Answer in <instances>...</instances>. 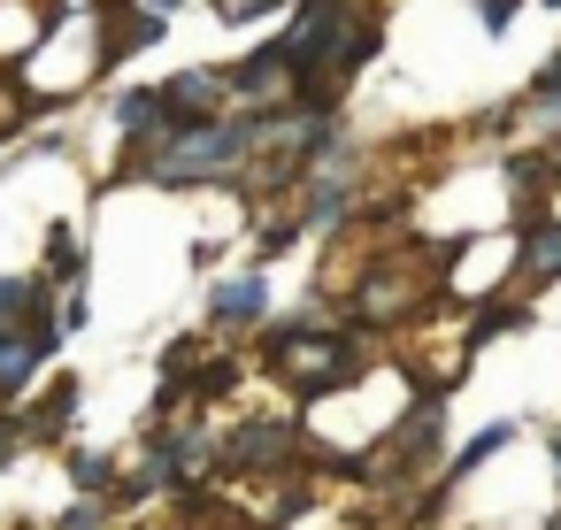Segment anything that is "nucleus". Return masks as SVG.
<instances>
[{
	"instance_id": "nucleus-19",
	"label": "nucleus",
	"mask_w": 561,
	"mask_h": 530,
	"mask_svg": "<svg viewBox=\"0 0 561 530\" xmlns=\"http://www.w3.org/2000/svg\"><path fill=\"white\" fill-rule=\"evenodd\" d=\"M546 9H561V0H546Z\"/></svg>"
},
{
	"instance_id": "nucleus-8",
	"label": "nucleus",
	"mask_w": 561,
	"mask_h": 530,
	"mask_svg": "<svg viewBox=\"0 0 561 530\" xmlns=\"http://www.w3.org/2000/svg\"><path fill=\"white\" fill-rule=\"evenodd\" d=\"M116 124H124V131H154V124H170V116H162V93H147V85L124 93V101H116Z\"/></svg>"
},
{
	"instance_id": "nucleus-16",
	"label": "nucleus",
	"mask_w": 561,
	"mask_h": 530,
	"mask_svg": "<svg viewBox=\"0 0 561 530\" xmlns=\"http://www.w3.org/2000/svg\"><path fill=\"white\" fill-rule=\"evenodd\" d=\"M262 9H277V0H224V16H231V24H247V16H262Z\"/></svg>"
},
{
	"instance_id": "nucleus-5",
	"label": "nucleus",
	"mask_w": 561,
	"mask_h": 530,
	"mask_svg": "<svg viewBox=\"0 0 561 530\" xmlns=\"http://www.w3.org/2000/svg\"><path fill=\"white\" fill-rule=\"evenodd\" d=\"M154 39H162V16H154V9H131L124 32H116V24L101 32V62H124V55H139V47H154Z\"/></svg>"
},
{
	"instance_id": "nucleus-11",
	"label": "nucleus",
	"mask_w": 561,
	"mask_h": 530,
	"mask_svg": "<svg viewBox=\"0 0 561 530\" xmlns=\"http://www.w3.org/2000/svg\"><path fill=\"white\" fill-rule=\"evenodd\" d=\"M70 415H78V384H70V377H62V384H55V400H47V407H39V430H62V423H70Z\"/></svg>"
},
{
	"instance_id": "nucleus-17",
	"label": "nucleus",
	"mask_w": 561,
	"mask_h": 530,
	"mask_svg": "<svg viewBox=\"0 0 561 530\" xmlns=\"http://www.w3.org/2000/svg\"><path fill=\"white\" fill-rule=\"evenodd\" d=\"M16 446H24V430H16L9 415H0V469H9V461H16Z\"/></svg>"
},
{
	"instance_id": "nucleus-10",
	"label": "nucleus",
	"mask_w": 561,
	"mask_h": 530,
	"mask_svg": "<svg viewBox=\"0 0 561 530\" xmlns=\"http://www.w3.org/2000/svg\"><path fill=\"white\" fill-rule=\"evenodd\" d=\"M70 476H78L85 492H108V484H116V461H108V453H78V461H70Z\"/></svg>"
},
{
	"instance_id": "nucleus-13",
	"label": "nucleus",
	"mask_w": 561,
	"mask_h": 530,
	"mask_svg": "<svg viewBox=\"0 0 561 530\" xmlns=\"http://www.w3.org/2000/svg\"><path fill=\"white\" fill-rule=\"evenodd\" d=\"M530 101H538V116H561V62L538 78V93H530Z\"/></svg>"
},
{
	"instance_id": "nucleus-7",
	"label": "nucleus",
	"mask_w": 561,
	"mask_h": 530,
	"mask_svg": "<svg viewBox=\"0 0 561 530\" xmlns=\"http://www.w3.org/2000/svg\"><path fill=\"white\" fill-rule=\"evenodd\" d=\"M346 193H354V177H346V170H331V177H323V185L300 200V231H323V223H339V216H346Z\"/></svg>"
},
{
	"instance_id": "nucleus-1",
	"label": "nucleus",
	"mask_w": 561,
	"mask_h": 530,
	"mask_svg": "<svg viewBox=\"0 0 561 530\" xmlns=\"http://www.w3.org/2000/svg\"><path fill=\"white\" fill-rule=\"evenodd\" d=\"M285 116H239V124H201V131H178L170 139V154L154 162V177L162 185H201V177H224V170H239L270 131H277Z\"/></svg>"
},
{
	"instance_id": "nucleus-9",
	"label": "nucleus",
	"mask_w": 561,
	"mask_h": 530,
	"mask_svg": "<svg viewBox=\"0 0 561 530\" xmlns=\"http://www.w3.org/2000/svg\"><path fill=\"white\" fill-rule=\"evenodd\" d=\"M32 308H39V285L32 277H0V331H16Z\"/></svg>"
},
{
	"instance_id": "nucleus-3",
	"label": "nucleus",
	"mask_w": 561,
	"mask_h": 530,
	"mask_svg": "<svg viewBox=\"0 0 561 530\" xmlns=\"http://www.w3.org/2000/svg\"><path fill=\"white\" fill-rule=\"evenodd\" d=\"M262 308H270V277H262V269H239V277H224V285H216V300H208L216 331H224V323H254Z\"/></svg>"
},
{
	"instance_id": "nucleus-15",
	"label": "nucleus",
	"mask_w": 561,
	"mask_h": 530,
	"mask_svg": "<svg viewBox=\"0 0 561 530\" xmlns=\"http://www.w3.org/2000/svg\"><path fill=\"white\" fill-rule=\"evenodd\" d=\"M515 9H523V0H484L477 16H484V32H507V16H515Z\"/></svg>"
},
{
	"instance_id": "nucleus-18",
	"label": "nucleus",
	"mask_w": 561,
	"mask_h": 530,
	"mask_svg": "<svg viewBox=\"0 0 561 530\" xmlns=\"http://www.w3.org/2000/svg\"><path fill=\"white\" fill-rule=\"evenodd\" d=\"M147 9H154V16H162V9H178V0H147Z\"/></svg>"
},
{
	"instance_id": "nucleus-12",
	"label": "nucleus",
	"mask_w": 561,
	"mask_h": 530,
	"mask_svg": "<svg viewBox=\"0 0 561 530\" xmlns=\"http://www.w3.org/2000/svg\"><path fill=\"white\" fill-rule=\"evenodd\" d=\"M530 269H538V277H561V223H553V231L530 246Z\"/></svg>"
},
{
	"instance_id": "nucleus-14",
	"label": "nucleus",
	"mask_w": 561,
	"mask_h": 530,
	"mask_svg": "<svg viewBox=\"0 0 561 530\" xmlns=\"http://www.w3.org/2000/svg\"><path fill=\"white\" fill-rule=\"evenodd\" d=\"M62 530H108V515H101V507H93V499H78V507H70V515H62Z\"/></svg>"
},
{
	"instance_id": "nucleus-6",
	"label": "nucleus",
	"mask_w": 561,
	"mask_h": 530,
	"mask_svg": "<svg viewBox=\"0 0 561 530\" xmlns=\"http://www.w3.org/2000/svg\"><path fill=\"white\" fill-rule=\"evenodd\" d=\"M285 70H293V47L277 39V47H262V55L231 78V93H239V101H262V93H277V78H285Z\"/></svg>"
},
{
	"instance_id": "nucleus-2",
	"label": "nucleus",
	"mask_w": 561,
	"mask_h": 530,
	"mask_svg": "<svg viewBox=\"0 0 561 530\" xmlns=\"http://www.w3.org/2000/svg\"><path fill=\"white\" fill-rule=\"evenodd\" d=\"M55 338H62V331H55L47 315H39V323H24V331H0V407H9V400L32 384V369L55 354Z\"/></svg>"
},
{
	"instance_id": "nucleus-4",
	"label": "nucleus",
	"mask_w": 561,
	"mask_h": 530,
	"mask_svg": "<svg viewBox=\"0 0 561 530\" xmlns=\"http://www.w3.org/2000/svg\"><path fill=\"white\" fill-rule=\"evenodd\" d=\"M285 446H293V430H285V423H247V430H231V438H224V461L270 469V461H285Z\"/></svg>"
}]
</instances>
